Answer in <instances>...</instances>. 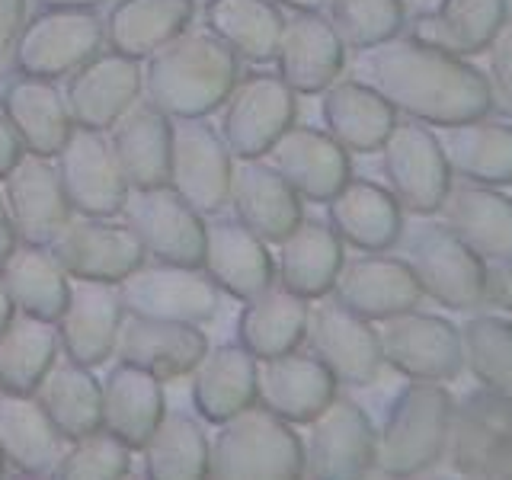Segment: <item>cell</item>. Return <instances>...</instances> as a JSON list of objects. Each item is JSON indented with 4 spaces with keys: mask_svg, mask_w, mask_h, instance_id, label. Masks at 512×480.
<instances>
[{
    "mask_svg": "<svg viewBox=\"0 0 512 480\" xmlns=\"http://www.w3.org/2000/svg\"><path fill=\"white\" fill-rule=\"evenodd\" d=\"M359 80L391 103L397 116L448 128L490 116L484 71L416 36H394L359 52Z\"/></svg>",
    "mask_w": 512,
    "mask_h": 480,
    "instance_id": "cell-1",
    "label": "cell"
},
{
    "mask_svg": "<svg viewBox=\"0 0 512 480\" xmlns=\"http://www.w3.org/2000/svg\"><path fill=\"white\" fill-rule=\"evenodd\" d=\"M240 77V61L212 32L183 29L148 55L141 87L167 119H205L224 106Z\"/></svg>",
    "mask_w": 512,
    "mask_h": 480,
    "instance_id": "cell-2",
    "label": "cell"
},
{
    "mask_svg": "<svg viewBox=\"0 0 512 480\" xmlns=\"http://www.w3.org/2000/svg\"><path fill=\"white\" fill-rule=\"evenodd\" d=\"M452 394L436 381L404 384L375 426L372 471L384 477H413L436 464L445 452Z\"/></svg>",
    "mask_w": 512,
    "mask_h": 480,
    "instance_id": "cell-3",
    "label": "cell"
},
{
    "mask_svg": "<svg viewBox=\"0 0 512 480\" xmlns=\"http://www.w3.org/2000/svg\"><path fill=\"white\" fill-rule=\"evenodd\" d=\"M304 439L260 404L218 423L208 442V477H301Z\"/></svg>",
    "mask_w": 512,
    "mask_h": 480,
    "instance_id": "cell-4",
    "label": "cell"
},
{
    "mask_svg": "<svg viewBox=\"0 0 512 480\" xmlns=\"http://www.w3.org/2000/svg\"><path fill=\"white\" fill-rule=\"evenodd\" d=\"M442 455L464 477H512V397L477 388L452 400Z\"/></svg>",
    "mask_w": 512,
    "mask_h": 480,
    "instance_id": "cell-5",
    "label": "cell"
},
{
    "mask_svg": "<svg viewBox=\"0 0 512 480\" xmlns=\"http://www.w3.org/2000/svg\"><path fill=\"white\" fill-rule=\"evenodd\" d=\"M106 26L93 10L45 7L23 26L13 45V64L20 74L58 80L100 55Z\"/></svg>",
    "mask_w": 512,
    "mask_h": 480,
    "instance_id": "cell-6",
    "label": "cell"
},
{
    "mask_svg": "<svg viewBox=\"0 0 512 480\" xmlns=\"http://www.w3.org/2000/svg\"><path fill=\"white\" fill-rule=\"evenodd\" d=\"M381 173L397 205L410 215H436L452 186L442 141L429 125L397 119L381 144Z\"/></svg>",
    "mask_w": 512,
    "mask_h": 480,
    "instance_id": "cell-7",
    "label": "cell"
},
{
    "mask_svg": "<svg viewBox=\"0 0 512 480\" xmlns=\"http://www.w3.org/2000/svg\"><path fill=\"white\" fill-rule=\"evenodd\" d=\"M125 314L176 320V324H205L218 314L221 292L199 266L148 263L116 282Z\"/></svg>",
    "mask_w": 512,
    "mask_h": 480,
    "instance_id": "cell-8",
    "label": "cell"
},
{
    "mask_svg": "<svg viewBox=\"0 0 512 480\" xmlns=\"http://www.w3.org/2000/svg\"><path fill=\"white\" fill-rule=\"evenodd\" d=\"M234 157L221 132L205 119H170L167 186L199 215H218L228 205Z\"/></svg>",
    "mask_w": 512,
    "mask_h": 480,
    "instance_id": "cell-9",
    "label": "cell"
},
{
    "mask_svg": "<svg viewBox=\"0 0 512 480\" xmlns=\"http://www.w3.org/2000/svg\"><path fill=\"white\" fill-rule=\"evenodd\" d=\"M304 346L311 356L336 378V384L365 388L381 375V346L372 320L343 308L340 301L324 295L311 301Z\"/></svg>",
    "mask_w": 512,
    "mask_h": 480,
    "instance_id": "cell-10",
    "label": "cell"
},
{
    "mask_svg": "<svg viewBox=\"0 0 512 480\" xmlns=\"http://www.w3.org/2000/svg\"><path fill=\"white\" fill-rule=\"evenodd\" d=\"M378 346L384 365L407 381L448 384L461 375V336L452 320L423 311H400L378 320Z\"/></svg>",
    "mask_w": 512,
    "mask_h": 480,
    "instance_id": "cell-11",
    "label": "cell"
},
{
    "mask_svg": "<svg viewBox=\"0 0 512 480\" xmlns=\"http://www.w3.org/2000/svg\"><path fill=\"white\" fill-rule=\"evenodd\" d=\"M407 266L420 292L448 311H474L487 301V263L445 224L413 234Z\"/></svg>",
    "mask_w": 512,
    "mask_h": 480,
    "instance_id": "cell-12",
    "label": "cell"
},
{
    "mask_svg": "<svg viewBox=\"0 0 512 480\" xmlns=\"http://www.w3.org/2000/svg\"><path fill=\"white\" fill-rule=\"evenodd\" d=\"M298 100L279 74L253 71L237 77L221 112V138L231 157H266L276 138L295 122Z\"/></svg>",
    "mask_w": 512,
    "mask_h": 480,
    "instance_id": "cell-13",
    "label": "cell"
},
{
    "mask_svg": "<svg viewBox=\"0 0 512 480\" xmlns=\"http://www.w3.org/2000/svg\"><path fill=\"white\" fill-rule=\"evenodd\" d=\"M122 221L141 240L144 253L157 263L202 266L205 250V215L164 186L128 189Z\"/></svg>",
    "mask_w": 512,
    "mask_h": 480,
    "instance_id": "cell-14",
    "label": "cell"
},
{
    "mask_svg": "<svg viewBox=\"0 0 512 480\" xmlns=\"http://www.w3.org/2000/svg\"><path fill=\"white\" fill-rule=\"evenodd\" d=\"M55 170L68 205L77 215L116 218L128 199V183L112 154L106 132L74 125L68 141L55 154Z\"/></svg>",
    "mask_w": 512,
    "mask_h": 480,
    "instance_id": "cell-15",
    "label": "cell"
},
{
    "mask_svg": "<svg viewBox=\"0 0 512 480\" xmlns=\"http://www.w3.org/2000/svg\"><path fill=\"white\" fill-rule=\"evenodd\" d=\"M375 423L356 400L336 394L308 423L304 471L308 477H362L372 471Z\"/></svg>",
    "mask_w": 512,
    "mask_h": 480,
    "instance_id": "cell-16",
    "label": "cell"
},
{
    "mask_svg": "<svg viewBox=\"0 0 512 480\" xmlns=\"http://www.w3.org/2000/svg\"><path fill=\"white\" fill-rule=\"evenodd\" d=\"M48 250H52V256L64 266L71 279L112 282V285L148 260L141 240L132 234L125 221L112 224L106 218H90V215L71 218L61 228V234L48 244Z\"/></svg>",
    "mask_w": 512,
    "mask_h": 480,
    "instance_id": "cell-17",
    "label": "cell"
},
{
    "mask_svg": "<svg viewBox=\"0 0 512 480\" xmlns=\"http://www.w3.org/2000/svg\"><path fill=\"white\" fill-rule=\"evenodd\" d=\"M276 74L295 96H317L346 68V45L320 10H292L276 45Z\"/></svg>",
    "mask_w": 512,
    "mask_h": 480,
    "instance_id": "cell-18",
    "label": "cell"
},
{
    "mask_svg": "<svg viewBox=\"0 0 512 480\" xmlns=\"http://www.w3.org/2000/svg\"><path fill=\"white\" fill-rule=\"evenodd\" d=\"M4 202L13 221L16 240L48 247L61 228L74 218V208L64 196L52 157L23 154L4 176Z\"/></svg>",
    "mask_w": 512,
    "mask_h": 480,
    "instance_id": "cell-19",
    "label": "cell"
},
{
    "mask_svg": "<svg viewBox=\"0 0 512 480\" xmlns=\"http://www.w3.org/2000/svg\"><path fill=\"white\" fill-rule=\"evenodd\" d=\"M218 292L237 301H250L263 288L276 282V263H272L269 244L253 231H247L237 218L208 215L205 221V250L202 266Z\"/></svg>",
    "mask_w": 512,
    "mask_h": 480,
    "instance_id": "cell-20",
    "label": "cell"
},
{
    "mask_svg": "<svg viewBox=\"0 0 512 480\" xmlns=\"http://www.w3.org/2000/svg\"><path fill=\"white\" fill-rule=\"evenodd\" d=\"M122 320L125 308L116 285L74 279L68 304L55 320L61 352L87 368L103 365L116 352Z\"/></svg>",
    "mask_w": 512,
    "mask_h": 480,
    "instance_id": "cell-21",
    "label": "cell"
},
{
    "mask_svg": "<svg viewBox=\"0 0 512 480\" xmlns=\"http://www.w3.org/2000/svg\"><path fill=\"white\" fill-rule=\"evenodd\" d=\"M61 93L74 125L109 132L138 103L141 64L119 52L96 55L68 77V87Z\"/></svg>",
    "mask_w": 512,
    "mask_h": 480,
    "instance_id": "cell-22",
    "label": "cell"
},
{
    "mask_svg": "<svg viewBox=\"0 0 512 480\" xmlns=\"http://www.w3.org/2000/svg\"><path fill=\"white\" fill-rule=\"evenodd\" d=\"M269 164L292 186L301 202H327L352 176V160L343 144H336L324 128L288 125L269 148Z\"/></svg>",
    "mask_w": 512,
    "mask_h": 480,
    "instance_id": "cell-23",
    "label": "cell"
},
{
    "mask_svg": "<svg viewBox=\"0 0 512 480\" xmlns=\"http://www.w3.org/2000/svg\"><path fill=\"white\" fill-rule=\"evenodd\" d=\"M330 298L378 324L384 317L416 308L423 292L416 285L407 260H397V256L388 253H362L352 256V260H343L333 279Z\"/></svg>",
    "mask_w": 512,
    "mask_h": 480,
    "instance_id": "cell-24",
    "label": "cell"
},
{
    "mask_svg": "<svg viewBox=\"0 0 512 480\" xmlns=\"http://www.w3.org/2000/svg\"><path fill=\"white\" fill-rule=\"evenodd\" d=\"M336 397V378L311 352H282L256 365V404L292 426H308Z\"/></svg>",
    "mask_w": 512,
    "mask_h": 480,
    "instance_id": "cell-25",
    "label": "cell"
},
{
    "mask_svg": "<svg viewBox=\"0 0 512 480\" xmlns=\"http://www.w3.org/2000/svg\"><path fill=\"white\" fill-rule=\"evenodd\" d=\"M208 336L199 330V324H176V320H154L125 314L116 356L125 365H135L160 381L186 378L196 362L205 356Z\"/></svg>",
    "mask_w": 512,
    "mask_h": 480,
    "instance_id": "cell-26",
    "label": "cell"
},
{
    "mask_svg": "<svg viewBox=\"0 0 512 480\" xmlns=\"http://www.w3.org/2000/svg\"><path fill=\"white\" fill-rule=\"evenodd\" d=\"M228 202L234 208V218L266 244H279L304 218L301 196L263 157L240 160L231 170Z\"/></svg>",
    "mask_w": 512,
    "mask_h": 480,
    "instance_id": "cell-27",
    "label": "cell"
},
{
    "mask_svg": "<svg viewBox=\"0 0 512 480\" xmlns=\"http://www.w3.org/2000/svg\"><path fill=\"white\" fill-rule=\"evenodd\" d=\"M327 224L343 247L359 253H388L404 237V208L388 186L372 180H349L333 199H327Z\"/></svg>",
    "mask_w": 512,
    "mask_h": 480,
    "instance_id": "cell-28",
    "label": "cell"
},
{
    "mask_svg": "<svg viewBox=\"0 0 512 480\" xmlns=\"http://www.w3.org/2000/svg\"><path fill=\"white\" fill-rule=\"evenodd\" d=\"M439 212L445 228L484 263L512 253V199L503 189L452 180Z\"/></svg>",
    "mask_w": 512,
    "mask_h": 480,
    "instance_id": "cell-29",
    "label": "cell"
},
{
    "mask_svg": "<svg viewBox=\"0 0 512 480\" xmlns=\"http://www.w3.org/2000/svg\"><path fill=\"white\" fill-rule=\"evenodd\" d=\"M0 112L13 125L16 138L23 141V151L39 157H55L74 128L64 93L52 80L29 74L7 80L4 93H0Z\"/></svg>",
    "mask_w": 512,
    "mask_h": 480,
    "instance_id": "cell-30",
    "label": "cell"
},
{
    "mask_svg": "<svg viewBox=\"0 0 512 480\" xmlns=\"http://www.w3.org/2000/svg\"><path fill=\"white\" fill-rule=\"evenodd\" d=\"M346 260L343 240L320 218H301L292 231L279 240L276 282L288 292L308 301L330 295L336 272Z\"/></svg>",
    "mask_w": 512,
    "mask_h": 480,
    "instance_id": "cell-31",
    "label": "cell"
},
{
    "mask_svg": "<svg viewBox=\"0 0 512 480\" xmlns=\"http://www.w3.org/2000/svg\"><path fill=\"white\" fill-rule=\"evenodd\" d=\"M256 362L240 343L208 346L192 368V407L205 423H224L228 416L256 404Z\"/></svg>",
    "mask_w": 512,
    "mask_h": 480,
    "instance_id": "cell-32",
    "label": "cell"
},
{
    "mask_svg": "<svg viewBox=\"0 0 512 480\" xmlns=\"http://www.w3.org/2000/svg\"><path fill=\"white\" fill-rule=\"evenodd\" d=\"M320 100V119L324 132L343 144L349 154H372L378 151L384 138L391 135L397 122V112L381 93H375L362 80H336Z\"/></svg>",
    "mask_w": 512,
    "mask_h": 480,
    "instance_id": "cell-33",
    "label": "cell"
},
{
    "mask_svg": "<svg viewBox=\"0 0 512 480\" xmlns=\"http://www.w3.org/2000/svg\"><path fill=\"white\" fill-rule=\"evenodd\" d=\"M64 439L36 394L0 391V455L13 471L48 477L64 452Z\"/></svg>",
    "mask_w": 512,
    "mask_h": 480,
    "instance_id": "cell-34",
    "label": "cell"
},
{
    "mask_svg": "<svg viewBox=\"0 0 512 480\" xmlns=\"http://www.w3.org/2000/svg\"><path fill=\"white\" fill-rule=\"evenodd\" d=\"M164 413H167V397L160 378L125 362H119L106 375L100 429L122 439L132 452H141V445L151 439V432L157 429Z\"/></svg>",
    "mask_w": 512,
    "mask_h": 480,
    "instance_id": "cell-35",
    "label": "cell"
},
{
    "mask_svg": "<svg viewBox=\"0 0 512 480\" xmlns=\"http://www.w3.org/2000/svg\"><path fill=\"white\" fill-rule=\"evenodd\" d=\"M442 141L452 176L480 186H512V122L477 116L448 125Z\"/></svg>",
    "mask_w": 512,
    "mask_h": 480,
    "instance_id": "cell-36",
    "label": "cell"
},
{
    "mask_svg": "<svg viewBox=\"0 0 512 480\" xmlns=\"http://www.w3.org/2000/svg\"><path fill=\"white\" fill-rule=\"evenodd\" d=\"M311 301L288 292L279 282L263 288L260 295L244 301L237 317V343L244 346L256 362L282 356L304 343Z\"/></svg>",
    "mask_w": 512,
    "mask_h": 480,
    "instance_id": "cell-37",
    "label": "cell"
},
{
    "mask_svg": "<svg viewBox=\"0 0 512 480\" xmlns=\"http://www.w3.org/2000/svg\"><path fill=\"white\" fill-rule=\"evenodd\" d=\"M106 138L128 189H151L167 183L170 119L164 112H157L151 103H138L109 128Z\"/></svg>",
    "mask_w": 512,
    "mask_h": 480,
    "instance_id": "cell-38",
    "label": "cell"
},
{
    "mask_svg": "<svg viewBox=\"0 0 512 480\" xmlns=\"http://www.w3.org/2000/svg\"><path fill=\"white\" fill-rule=\"evenodd\" d=\"M0 276H4L7 295L16 311L29 317H39L55 324L61 317L64 304L71 295V276L52 256L48 247L39 244H16L7 260L0 263Z\"/></svg>",
    "mask_w": 512,
    "mask_h": 480,
    "instance_id": "cell-39",
    "label": "cell"
},
{
    "mask_svg": "<svg viewBox=\"0 0 512 480\" xmlns=\"http://www.w3.org/2000/svg\"><path fill=\"white\" fill-rule=\"evenodd\" d=\"M509 0H439L413 23V36L448 55L474 58L506 23Z\"/></svg>",
    "mask_w": 512,
    "mask_h": 480,
    "instance_id": "cell-40",
    "label": "cell"
},
{
    "mask_svg": "<svg viewBox=\"0 0 512 480\" xmlns=\"http://www.w3.org/2000/svg\"><path fill=\"white\" fill-rule=\"evenodd\" d=\"M196 16V0H119L106 16V42L125 58H148Z\"/></svg>",
    "mask_w": 512,
    "mask_h": 480,
    "instance_id": "cell-41",
    "label": "cell"
},
{
    "mask_svg": "<svg viewBox=\"0 0 512 480\" xmlns=\"http://www.w3.org/2000/svg\"><path fill=\"white\" fill-rule=\"evenodd\" d=\"M205 29L237 55V61L266 64L276 55L285 13L272 0H208Z\"/></svg>",
    "mask_w": 512,
    "mask_h": 480,
    "instance_id": "cell-42",
    "label": "cell"
},
{
    "mask_svg": "<svg viewBox=\"0 0 512 480\" xmlns=\"http://www.w3.org/2000/svg\"><path fill=\"white\" fill-rule=\"evenodd\" d=\"M36 400L68 442L100 429L103 384L96 381L93 368L80 365L68 356L61 362L55 359V365L48 368V375L36 388Z\"/></svg>",
    "mask_w": 512,
    "mask_h": 480,
    "instance_id": "cell-43",
    "label": "cell"
},
{
    "mask_svg": "<svg viewBox=\"0 0 512 480\" xmlns=\"http://www.w3.org/2000/svg\"><path fill=\"white\" fill-rule=\"evenodd\" d=\"M61 352L55 324L16 311L0 330V391L36 394Z\"/></svg>",
    "mask_w": 512,
    "mask_h": 480,
    "instance_id": "cell-44",
    "label": "cell"
},
{
    "mask_svg": "<svg viewBox=\"0 0 512 480\" xmlns=\"http://www.w3.org/2000/svg\"><path fill=\"white\" fill-rule=\"evenodd\" d=\"M144 474L157 480L208 477V436L196 416L167 410L151 439L141 445Z\"/></svg>",
    "mask_w": 512,
    "mask_h": 480,
    "instance_id": "cell-45",
    "label": "cell"
},
{
    "mask_svg": "<svg viewBox=\"0 0 512 480\" xmlns=\"http://www.w3.org/2000/svg\"><path fill=\"white\" fill-rule=\"evenodd\" d=\"M461 365L480 388L512 397V320L500 314H474L461 330Z\"/></svg>",
    "mask_w": 512,
    "mask_h": 480,
    "instance_id": "cell-46",
    "label": "cell"
},
{
    "mask_svg": "<svg viewBox=\"0 0 512 480\" xmlns=\"http://www.w3.org/2000/svg\"><path fill=\"white\" fill-rule=\"evenodd\" d=\"M320 13L352 52H365L400 36L407 23L404 0H324Z\"/></svg>",
    "mask_w": 512,
    "mask_h": 480,
    "instance_id": "cell-47",
    "label": "cell"
},
{
    "mask_svg": "<svg viewBox=\"0 0 512 480\" xmlns=\"http://www.w3.org/2000/svg\"><path fill=\"white\" fill-rule=\"evenodd\" d=\"M128 471H132V448L106 429H93L64 445L52 477H125Z\"/></svg>",
    "mask_w": 512,
    "mask_h": 480,
    "instance_id": "cell-48",
    "label": "cell"
},
{
    "mask_svg": "<svg viewBox=\"0 0 512 480\" xmlns=\"http://www.w3.org/2000/svg\"><path fill=\"white\" fill-rule=\"evenodd\" d=\"M487 55V93H490V112L496 109L503 119H512V16L496 29V36L484 48Z\"/></svg>",
    "mask_w": 512,
    "mask_h": 480,
    "instance_id": "cell-49",
    "label": "cell"
},
{
    "mask_svg": "<svg viewBox=\"0 0 512 480\" xmlns=\"http://www.w3.org/2000/svg\"><path fill=\"white\" fill-rule=\"evenodd\" d=\"M26 7L29 0H0V74L13 61V45L26 26Z\"/></svg>",
    "mask_w": 512,
    "mask_h": 480,
    "instance_id": "cell-50",
    "label": "cell"
},
{
    "mask_svg": "<svg viewBox=\"0 0 512 480\" xmlns=\"http://www.w3.org/2000/svg\"><path fill=\"white\" fill-rule=\"evenodd\" d=\"M487 301L512 314V253L487 263Z\"/></svg>",
    "mask_w": 512,
    "mask_h": 480,
    "instance_id": "cell-51",
    "label": "cell"
},
{
    "mask_svg": "<svg viewBox=\"0 0 512 480\" xmlns=\"http://www.w3.org/2000/svg\"><path fill=\"white\" fill-rule=\"evenodd\" d=\"M26 151H23V141L16 138L13 125L7 122V116L0 112V180L16 167V160H20Z\"/></svg>",
    "mask_w": 512,
    "mask_h": 480,
    "instance_id": "cell-52",
    "label": "cell"
},
{
    "mask_svg": "<svg viewBox=\"0 0 512 480\" xmlns=\"http://www.w3.org/2000/svg\"><path fill=\"white\" fill-rule=\"evenodd\" d=\"M16 247V231H13V221L7 212V202H4V192H0V263L7 260V253Z\"/></svg>",
    "mask_w": 512,
    "mask_h": 480,
    "instance_id": "cell-53",
    "label": "cell"
},
{
    "mask_svg": "<svg viewBox=\"0 0 512 480\" xmlns=\"http://www.w3.org/2000/svg\"><path fill=\"white\" fill-rule=\"evenodd\" d=\"M109 0H39V7H77V10H96Z\"/></svg>",
    "mask_w": 512,
    "mask_h": 480,
    "instance_id": "cell-54",
    "label": "cell"
},
{
    "mask_svg": "<svg viewBox=\"0 0 512 480\" xmlns=\"http://www.w3.org/2000/svg\"><path fill=\"white\" fill-rule=\"evenodd\" d=\"M16 314V308H13V301H10V295H7V285H4V276H0V330H4L7 324H10V317Z\"/></svg>",
    "mask_w": 512,
    "mask_h": 480,
    "instance_id": "cell-55",
    "label": "cell"
},
{
    "mask_svg": "<svg viewBox=\"0 0 512 480\" xmlns=\"http://www.w3.org/2000/svg\"><path fill=\"white\" fill-rule=\"evenodd\" d=\"M276 7H288V10H320L324 0H272Z\"/></svg>",
    "mask_w": 512,
    "mask_h": 480,
    "instance_id": "cell-56",
    "label": "cell"
},
{
    "mask_svg": "<svg viewBox=\"0 0 512 480\" xmlns=\"http://www.w3.org/2000/svg\"><path fill=\"white\" fill-rule=\"evenodd\" d=\"M4 471H7V461H4V455H0V477H4Z\"/></svg>",
    "mask_w": 512,
    "mask_h": 480,
    "instance_id": "cell-57",
    "label": "cell"
},
{
    "mask_svg": "<svg viewBox=\"0 0 512 480\" xmlns=\"http://www.w3.org/2000/svg\"><path fill=\"white\" fill-rule=\"evenodd\" d=\"M509 199H512V196H509Z\"/></svg>",
    "mask_w": 512,
    "mask_h": 480,
    "instance_id": "cell-58",
    "label": "cell"
}]
</instances>
